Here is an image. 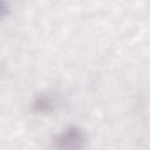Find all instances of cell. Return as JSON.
Instances as JSON below:
<instances>
[{
    "label": "cell",
    "mask_w": 150,
    "mask_h": 150,
    "mask_svg": "<svg viewBox=\"0 0 150 150\" xmlns=\"http://www.w3.org/2000/svg\"><path fill=\"white\" fill-rule=\"evenodd\" d=\"M87 142V134L81 128L71 125L67 127L54 137L53 145L54 148L61 150H77L86 148Z\"/></svg>",
    "instance_id": "6da1fadb"
},
{
    "label": "cell",
    "mask_w": 150,
    "mask_h": 150,
    "mask_svg": "<svg viewBox=\"0 0 150 150\" xmlns=\"http://www.w3.org/2000/svg\"><path fill=\"white\" fill-rule=\"evenodd\" d=\"M54 100L49 95H39L32 102V110L34 112H50L54 109Z\"/></svg>",
    "instance_id": "7a4b0ae2"
}]
</instances>
